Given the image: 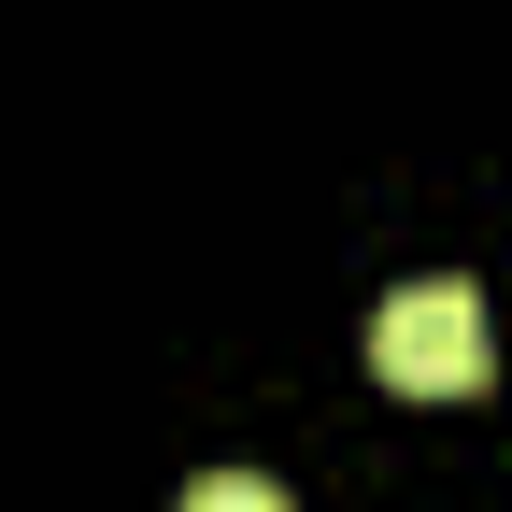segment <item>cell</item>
Segmentation results:
<instances>
[{
  "label": "cell",
  "instance_id": "cell-2",
  "mask_svg": "<svg viewBox=\"0 0 512 512\" xmlns=\"http://www.w3.org/2000/svg\"><path fill=\"white\" fill-rule=\"evenodd\" d=\"M185 512H285V484H256V470H200V484H185Z\"/></svg>",
  "mask_w": 512,
  "mask_h": 512
},
{
  "label": "cell",
  "instance_id": "cell-1",
  "mask_svg": "<svg viewBox=\"0 0 512 512\" xmlns=\"http://www.w3.org/2000/svg\"><path fill=\"white\" fill-rule=\"evenodd\" d=\"M484 370H498V328H484V285L456 271H427L370 313V384H399V399H484Z\"/></svg>",
  "mask_w": 512,
  "mask_h": 512
}]
</instances>
